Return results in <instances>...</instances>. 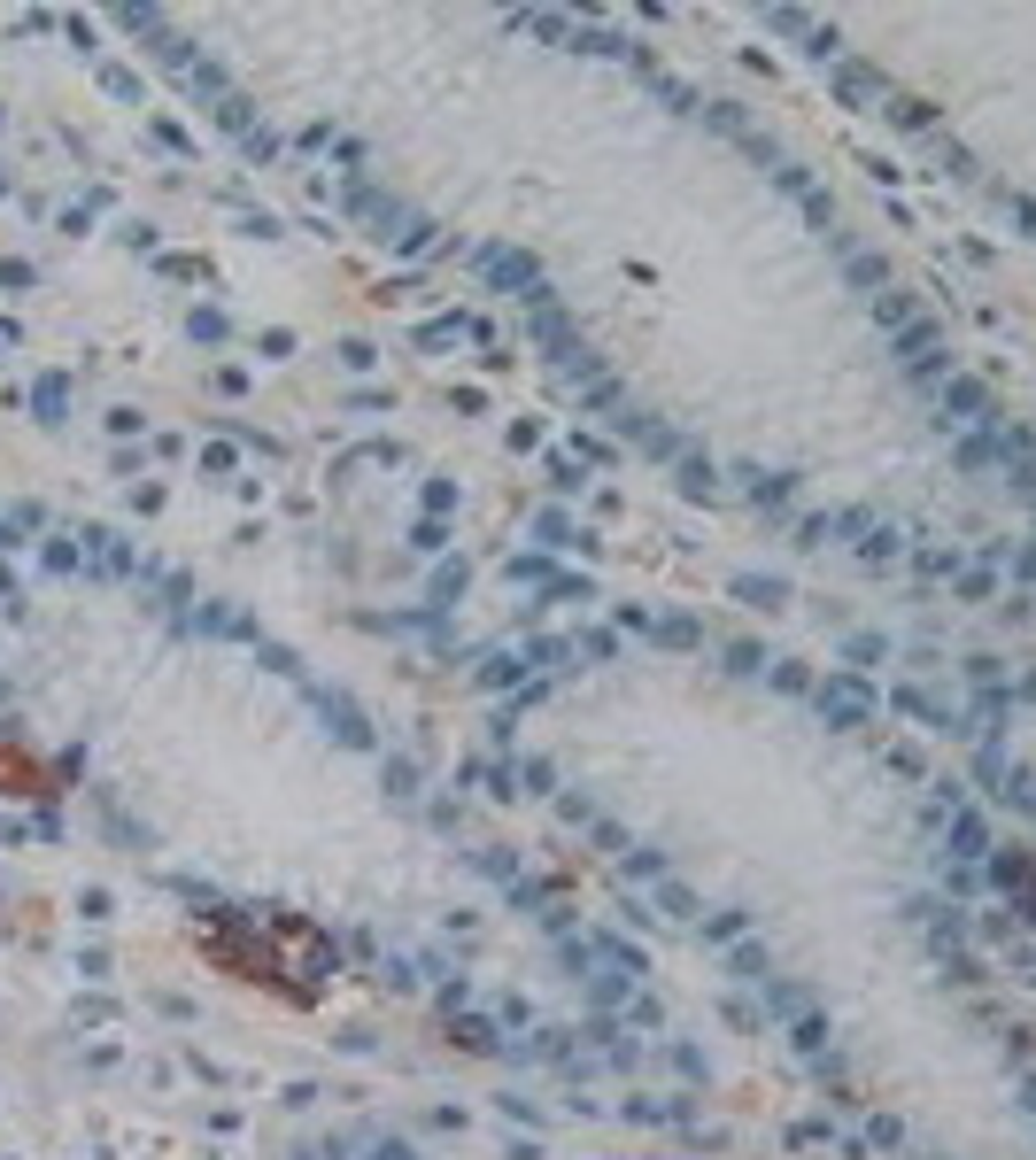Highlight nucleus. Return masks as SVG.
Listing matches in <instances>:
<instances>
[{
  "mask_svg": "<svg viewBox=\"0 0 1036 1160\" xmlns=\"http://www.w3.org/2000/svg\"><path fill=\"white\" fill-rule=\"evenodd\" d=\"M31 279H39V271H31L23 256H8V263H0V287H31Z\"/></svg>",
  "mask_w": 1036,
  "mask_h": 1160,
  "instance_id": "5",
  "label": "nucleus"
},
{
  "mask_svg": "<svg viewBox=\"0 0 1036 1160\" xmlns=\"http://www.w3.org/2000/svg\"><path fill=\"white\" fill-rule=\"evenodd\" d=\"M8 340H16V317H0V348H8Z\"/></svg>",
  "mask_w": 1036,
  "mask_h": 1160,
  "instance_id": "6",
  "label": "nucleus"
},
{
  "mask_svg": "<svg viewBox=\"0 0 1036 1160\" xmlns=\"http://www.w3.org/2000/svg\"><path fill=\"white\" fill-rule=\"evenodd\" d=\"M101 86H108V94H116V101H139V78H132V70H116V62H108V70H101Z\"/></svg>",
  "mask_w": 1036,
  "mask_h": 1160,
  "instance_id": "4",
  "label": "nucleus"
},
{
  "mask_svg": "<svg viewBox=\"0 0 1036 1160\" xmlns=\"http://www.w3.org/2000/svg\"><path fill=\"white\" fill-rule=\"evenodd\" d=\"M240 155H248V163H271V155H279V132H248Z\"/></svg>",
  "mask_w": 1036,
  "mask_h": 1160,
  "instance_id": "3",
  "label": "nucleus"
},
{
  "mask_svg": "<svg viewBox=\"0 0 1036 1160\" xmlns=\"http://www.w3.org/2000/svg\"><path fill=\"white\" fill-rule=\"evenodd\" d=\"M31 411H39V425H62V411H70V387H62L55 372H39V380H31Z\"/></svg>",
  "mask_w": 1036,
  "mask_h": 1160,
  "instance_id": "1",
  "label": "nucleus"
},
{
  "mask_svg": "<svg viewBox=\"0 0 1036 1160\" xmlns=\"http://www.w3.org/2000/svg\"><path fill=\"white\" fill-rule=\"evenodd\" d=\"M186 333H194V340H209V348H217V340H224V333H232V325H224V317H217V310H194V317H186Z\"/></svg>",
  "mask_w": 1036,
  "mask_h": 1160,
  "instance_id": "2",
  "label": "nucleus"
}]
</instances>
